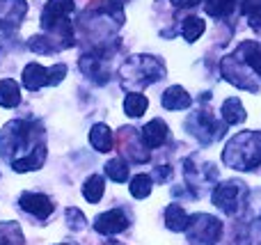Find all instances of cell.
I'll return each mask as SVG.
<instances>
[{
	"label": "cell",
	"instance_id": "obj_1",
	"mask_svg": "<svg viewBox=\"0 0 261 245\" xmlns=\"http://www.w3.org/2000/svg\"><path fill=\"white\" fill-rule=\"evenodd\" d=\"M225 165L241 172H250L261 165V131L236 133L222 151Z\"/></svg>",
	"mask_w": 261,
	"mask_h": 245
},
{
	"label": "cell",
	"instance_id": "obj_2",
	"mask_svg": "<svg viewBox=\"0 0 261 245\" xmlns=\"http://www.w3.org/2000/svg\"><path fill=\"white\" fill-rule=\"evenodd\" d=\"M119 76H122V85L130 94L165 78V64L161 58H153V55H130L119 69Z\"/></svg>",
	"mask_w": 261,
	"mask_h": 245
},
{
	"label": "cell",
	"instance_id": "obj_3",
	"mask_svg": "<svg viewBox=\"0 0 261 245\" xmlns=\"http://www.w3.org/2000/svg\"><path fill=\"white\" fill-rule=\"evenodd\" d=\"M39 145H32V124L23 119L5 124V128L0 131V156L7 163H16Z\"/></svg>",
	"mask_w": 261,
	"mask_h": 245
},
{
	"label": "cell",
	"instance_id": "obj_4",
	"mask_svg": "<svg viewBox=\"0 0 261 245\" xmlns=\"http://www.w3.org/2000/svg\"><path fill=\"white\" fill-rule=\"evenodd\" d=\"M222 236V223L213 215L197 213L190 218L188 241L193 245H216Z\"/></svg>",
	"mask_w": 261,
	"mask_h": 245
},
{
	"label": "cell",
	"instance_id": "obj_5",
	"mask_svg": "<svg viewBox=\"0 0 261 245\" xmlns=\"http://www.w3.org/2000/svg\"><path fill=\"white\" fill-rule=\"evenodd\" d=\"M186 126L190 128V133H193L195 138H199L204 145H208V142H216L218 138L225 135L227 124H218L216 117L211 115V110H199L193 117H188Z\"/></svg>",
	"mask_w": 261,
	"mask_h": 245
},
{
	"label": "cell",
	"instance_id": "obj_6",
	"mask_svg": "<svg viewBox=\"0 0 261 245\" xmlns=\"http://www.w3.org/2000/svg\"><path fill=\"white\" fill-rule=\"evenodd\" d=\"M245 195H248V190H245L243 181H225L213 190V204H216L222 213L234 215L236 211L241 209V204H243Z\"/></svg>",
	"mask_w": 261,
	"mask_h": 245
},
{
	"label": "cell",
	"instance_id": "obj_7",
	"mask_svg": "<svg viewBox=\"0 0 261 245\" xmlns=\"http://www.w3.org/2000/svg\"><path fill=\"white\" fill-rule=\"evenodd\" d=\"M220 67H222L225 78L231 83V85L241 87V90H250V92L259 90V83L254 80V71L245 62H241L236 55H227V58L222 60Z\"/></svg>",
	"mask_w": 261,
	"mask_h": 245
},
{
	"label": "cell",
	"instance_id": "obj_8",
	"mask_svg": "<svg viewBox=\"0 0 261 245\" xmlns=\"http://www.w3.org/2000/svg\"><path fill=\"white\" fill-rule=\"evenodd\" d=\"M117 147H119V154H124L130 163H147L149 160V151L144 147H140V138L138 131L130 126L119 128L117 133Z\"/></svg>",
	"mask_w": 261,
	"mask_h": 245
},
{
	"label": "cell",
	"instance_id": "obj_9",
	"mask_svg": "<svg viewBox=\"0 0 261 245\" xmlns=\"http://www.w3.org/2000/svg\"><path fill=\"white\" fill-rule=\"evenodd\" d=\"M186 168H184V174H186V181H188L190 190L195 193V195H202V188H208L213 181L218 179V170L213 168V165H202V168H197V165H193V160H186Z\"/></svg>",
	"mask_w": 261,
	"mask_h": 245
},
{
	"label": "cell",
	"instance_id": "obj_10",
	"mask_svg": "<svg viewBox=\"0 0 261 245\" xmlns=\"http://www.w3.org/2000/svg\"><path fill=\"white\" fill-rule=\"evenodd\" d=\"M73 0H48V5L41 12V28L44 30H53V28L62 25V23L69 21V14L73 12Z\"/></svg>",
	"mask_w": 261,
	"mask_h": 245
},
{
	"label": "cell",
	"instance_id": "obj_11",
	"mask_svg": "<svg viewBox=\"0 0 261 245\" xmlns=\"http://www.w3.org/2000/svg\"><path fill=\"white\" fill-rule=\"evenodd\" d=\"M18 204H21V209L25 211V213H32L39 220H46L55 211L53 200L46 197V195H41V193H23L21 200H18Z\"/></svg>",
	"mask_w": 261,
	"mask_h": 245
},
{
	"label": "cell",
	"instance_id": "obj_12",
	"mask_svg": "<svg viewBox=\"0 0 261 245\" xmlns=\"http://www.w3.org/2000/svg\"><path fill=\"white\" fill-rule=\"evenodd\" d=\"M28 12L25 0H0V28H18Z\"/></svg>",
	"mask_w": 261,
	"mask_h": 245
},
{
	"label": "cell",
	"instance_id": "obj_13",
	"mask_svg": "<svg viewBox=\"0 0 261 245\" xmlns=\"http://www.w3.org/2000/svg\"><path fill=\"white\" fill-rule=\"evenodd\" d=\"M94 229L99 234H106V236H110V234H119V232H124V229H128V218L119 209L106 211V213H101L99 218H96Z\"/></svg>",
	"mask_w": 261,
	"mask_h": 245
},
{
	"label": "cell",
	"instance_id": "obj_14",
	"mask_svg": "<svg viewBox=\"0 0 261 245\" xmlns=\"http://www.w3.org/2000/svg\"><path fill=\"white\" fill-rule=\"evenodd\" d=\"M167 135H170L167 124L163 122V119H151V122L142 128V135L140 138H142L144 147H149V149H158V147L165 145Z\"/></svg>",
	"mask_w": 261,
	"mask_h": 245
},
{
	"label": "cell",
	"instance_id": "obj_15",
	"mask_svg": "<svg viewBox=\"0 0 261 245\" xmlns=\"http://www.w3.org/2000/svg\"><path fill=\"white\" fill-rule=\"evenodd\" d=\"M81 69L85 76H90V80L96 83V85L108 83V69H106V64H103V58H99V55H83Z\"/></svg>",
	"mask_w": 261,
	"mask_h": 245
},
{
	"label": "cell",
	"instance_id": "obj_16",
	"mask_svg": "<svg viewBox=\"0 0 261 245\" xmlns=\"http://www.w3.org/2000/svg\"><path fill=\"white\" fill-rule=\"evenodd\" d=\"M161 103H163V108H167V110H186L193 105V96H190L181 85H172L165 90Z\"/></svg>",
	"mask_w": 261,
	"mask_h": 245
},
{
	"label": "cell",
	"instance_id": "obj_17",
	"mask_svg": "<svg viewBox=\"0 0 261 245\" xmlns=\"http://www.w3.org/2000/svg\"><path fill=\"white\" fill-rule=\"evenodd\" d=\"M23 85H25V90H30V92L41 90L44 85H48V69L37 64V62H30L25 69H23Z\"/></svg>",
	"mask_w": 261,
	"mask_h": 245
},
{
	"label": "cell",
	"instance_id": "obj_18",
	"mask_svg": "<svg viewBox=\"0 0 261 245\" xmlns=\"http://www.w3.org/2000/svg\"><path fill=\"white\" fill-rule=\"evenodd\" d=\"M44 160H46V147L39 145V147H35L28 156H23V158H18L16 163H12V168L16 170V172H30V170L44 168Z\"/></svg>",
	"mask_w": 261,
	"mask_h": 245
},
{
	"label": "cell",
	"instance_id": "obj_19",
	"mask_svg": "<svg viewBox=\"0 0 261 245\" xmlns=\"http://www.w3.org/2000/svg\"><path fill=\"white\" fill-rule=\"evenodd\" d=\"M165 225L172 232H186L190 225V215L184 211V206L179 204H170L165 209Z\"/></svg>",
	"mask_w": 261,
	"mask_h": 245
},
{
	"label": "cell",
	"instance_id": "obj_20",
	"mask_svg": "<svg viewBox=\"0 0 261 245\" xmlns=\"http://www.w3.org/2000/svg\"><path fill=\"white\" fill-rule=\"evenodd\" d=\"M90 142L96 151L106 154V151L113 149V131H110L106 124H94L90 131Z\"/></svg>",
	"mask_w": 261,
	"mask_h": 245
},
{
	"label": "cell",
	"instance_id": "obj_21",
	"mask_svg": "<svg viewBox=\"0 0 261 245\" xmlns=\"http://www.w3.org/2000/svg\"><path fill=\"white\" fill-rule=\"evenodd\" d=\"M21 103V90L18 83L12 78H3L0 80V105L3 108H16Z\"/></svg>",
	"mask_w": 261,
	"mask_h": 245
},
{
	"label": "cell",
	"instance_id": "obj_22",
	"mask_svg": "<svg viewBox=\"0 0 261 245\" xmlns=\"http://www.w3.org/2000/svg\"><path fill=\"white\" fill-rule=\"evenodd\" d=\"M222 117H225V124L245 122V108L239 96H231V99H227L225 103H222Z\"/></svg>",
	"mask_w": 261,
	"mask_h": 245
},
{
	"label": "cell",
	"instance_id": "obj_23",
	"mask_svg": "<svg viewBox=\"0 0 261 245\" xmlns=\"http://www.w3.org/2000/svg\"><path fill=\"white\" fill-rule=\"evenodd\" d=\"M103 190H106L103 177H101V174H92L85 181V186H83V197H85L90 204H96V202L103 197Z\"/></svg>",
	"mask_w": 261,
	"mask_h": 245
},
{
	"label": "cell",
	"instance_id": "obj_24",
	"mask_svg": "<svg viewBox=\"0 0 261 245\" xmlns=\"http://www.w3.org/2000/svg\"><path fill=\"white\" fill-rule=\"evenodd\" d=\"M147 96L144 94H138V92H130V94L124 99V113L128 115V117H142L144 113H147Z\"/></svg>",
	"mask_w": 261,
	"mask_h": 245
},
{
	"label": "cell",
	"instance_id": "obj_25",
	"mask_svg": "<svg viewBox=\"0 0 261 245\" xmlns=\"http://www.w3.org/2000/svg\"><path fill=\"white\" fill-rule=\"evenodd\" d=\"M204 30H206V23L202 21V18H197V16H188L184 21V25H181V35L186 37V41H197L199 37L204 35Z\"/></svg>",
	"mask_w": 261,
	"mask_h": 245
},
{
	"label": "cell",
	"instance_id": "obj_26",
	"mask_svg": "<svg viewBox=\"0 0 261 245\" xmlns=\"http://www.w3.org/2000/svg\"><path fill=\"white\" fill-rule=\"evenodd\" d=\"M151 188H153V181L149 174H138V177L130 179V195L135 200H144V197L151 195Z\"/></svg>",
	"mask_w": 261,
	"mask_h": 245
},
{
	"label": "cell",
	"instance_id": "obj_27",
	"mask_svg": "<svg viewBox=\"0 0 261 245\" xmlns=\"http://www.w3.org/2000/svg\"><path fill=\"white\" fill-rule=\"evenodd\" d=\"M234 5L236 0H206L204 9H206L208 16H216V18H225L234 12Z\"/></svg>",
	"mask_w": 261,
	"mask_h": 245
},
{
	"label": "cell",
	"instance_id": "obj_28",
	"mask_svg": "<svg viewBox=\"0 0 261 245\" xmlns=\"http://www.w3.org/2000/svg\"><path fill=\"white\" fill-rule=\"evenodd\" d=\"M106 174H108L113 181H117V183H124L128 179V168H126V163L122 160V156L119 158H113L108 165H106Z\"/></svg>",
	"mask_w": 261,
	"mask_h": 245
},
{
	"label": "cell",
	"instance_id": "obj_29",
	"mask_svg": "<svg viewBox=\"0 0 261 245\" xmlns=\"http://www.w3.org/2000/svg\"><path fill=\"white\" fill-rule=\"evenodd\" d=\"M28 46H30L35 53H55V48H53V44H50V39L48 37H32L30 41H28Z\"/></svg>",
	"mask_w": 261,
	"mask_h": 245
},
{
	"label": "cell",
	"instance_id": "obj_30",
	"mask_svg": "<svg viewBox=\"0 0 261 245\" xmlns=\"http://www.w3.org/2000/svg\"><path fill=\"white\" fill-rule=\"evenodd\" d=\"M85 215L81 213L78 209H67V225L73 229V232H81L83 227H85Z\"/></svg>",
	"mask_w": 261,
	"mask_h": 245
},
{
	"label": "cell",
	"instance_id": "obj_31",
	"mask_svg": "<svg viewBox=\"0 0 261 245\" xmlns=\"http://www.w3.org/2000/svg\"><path fill=\"white\" fill-rule=\"evenodd\" d=\"M64 76H67V64H53V67L48 69V85L62 83Z\"/></svg>",
	"mask_w": 261,
	"mask_h": 245
},
{
	"label": "cell",
	"instance_id": "obj_32",
	"mask_svg": "<svg viewBox=\"0 0 261 245\" xmlns=\"http://www.w3.org/2000/svg\"><path fill=\"white\" fill-rule=\"evenodd\" d=\"M245 3V14H250L252 18L261 16V0H243Z\"/></svg>",
	"mask_w": 261,
	"mask_h": 245
},
{
	"label": "cell",
	"instance_id": "obj_33",
	"mask_svg": "<svg viewBox=\"0 0 261 245\" xmlns=\"http://www.w3.org/2000/svg\"><path fill=\"white\" fill-rule=\"evenodd\" d=\"M170 174H172V168H170V165H163L161 170H156V179H158V183H163L167 177H170Z\"/></svg>",
	"mask_w": 261,
	"mask_h": 245
},
{
	"label": "cell",
	"instance_id": "obj_34",
	"mask_svg": "<svg viewBox=\"0 0 261 245\" xmlns=\"http://www.w3.org/2000/svg\"><path fill=\"white\" fill-rule=\"evenodd\" d=\"M199 0H172V5L174 7H193V5H197Z\"/></svg>",
	"mask_w": 261,
	"mask_h": 245
},
{
	"label": "cell",
	"instance_id": "obj_35",
	"mask_svg": "<svg viewBox=\"0 0 261 245\" xmlns=\"http://www.w3.org/2000/svg\"><path fill=\"white\" fill-rule=\"evenodd\" d=\"M110 3H113V5H117V7H119V5H124V3H128V0H110Z\"/></svg>",
	"mask_w": 261,
	"mask_h": 245
},
{
	"label": "cell",
	"instance_id": "obj_36",
	"mask_svg": "<svg viewBox=\"0 0 261 245\" xmlns=\"http://www.w3.org/2000/svg\"><path fill=\"white\" fill-rule=\"evenodd\" d=\"M58 245H69V243H58Z\"/></svg>",
	"mask_w": 261,
	"mask_h": 245
}]
</instances>
